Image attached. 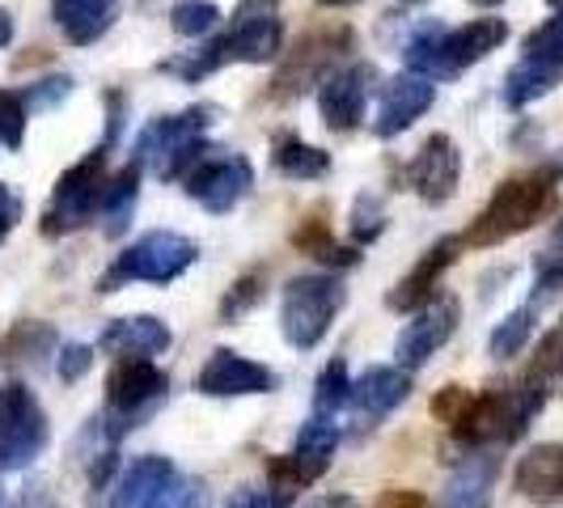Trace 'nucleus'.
Wrapping results in <instances>:
<instances>
[{
	"label": "nucleus",
	"mask_w": 563,
	"mask_h": 508,
	"mask_svg": "<svg viewBox=\"0 0 563 508\" xmlns=\"http://www.w3.org/2000/svg\"><path fill=\"white\" fill-rule=\"evenodd\" d=\"M284 52V18L280 0H238L233 9V26L217 38H208L203 47L187 52V56L162 59V73H169L183 81H203L225 64H272Z\"/></svg>",
	"instance_id": "nucleus-1"
},
{
	"label": "nucleus",
	"mask_w": 563,
	"mask_h": 508,
	"mask_svg": "<svg viewBox=\"0 0 563 508\" xmlns=\"http://www.w3.org/2000/svg\"><path fill=\"white\" fill-rule=\"evenodd\" d=\"M555 191H560V169L542 166L530 169V174H517V178H505L492 199L483 203V212L471 221V229L462 233L466 246H500L508 238L534 229L551 208H555Z\"/></svg>",
	"instance_id": "nucleus-2"
},
{
	"label": "nucleus",
	"mask_w": 563,
	"mask_h": 508,
	"mask_svg": "<svg viewBox=\"0 0 563 508\" xmlns=\"http://www.w3.org/2000/svg\"><path fill=\"white\" fill-rule=\"evenodd\" d=\"M505 38H508L505 18H475V22L453 30L428 26L416 38H407L402 59H407V73L428 77V81H445V77H457L471 64L487 59L496 47H505Z\"/></svg>",
	"instance_id": "nucleus-3"
},
{
	"label": "nucleus",
	"mask_w": 563,
	"mask_h": 508,
	"mask_svg": "<svg viewBox=\"0 0 563 508\" xmlns=\"http://www.w3.org/2000/svg\"><path fill=\"white\" fill-rule=\"evenodd\" d=\"M217 114H221L217 107L199 102V107H187V111L162 114V119L144 123L141 136H136V148H132V162L153 169L157 178H187L208 153H217L212 144L203 141L208 128L217 123Z\"/></svg>",
	"instance_id": "nucleus-4"
},
{
	"label": "nucleus",
	"mask_w": 563,
	"mask_h": 508,
	"mask_svg": "<svg viewBox=\"0 0 563 508\" xmlns=\"http://www.w3.org/2000/svg\"><path fill=\"white\" fill-rule=\"evenodd\" d=\"M199 258V246L187 233L174 229H153L136 238L128 251L114 254V263L107 267V276L98 280V292H119L123 284H174L183 272H191V263Z\"/></svg>",
	"instance_id": "nucleus-5"
},
{
	"label": "nucleus",
	"mask_w": 563,
	"mask_h": 508,
	"mask_svg": "<svg viewBox=\"0 0 563 508\" xmlns=\"http://www.w3.org/2000/svg\"><path fill=\"white\" fill-rule=\"evenodd\" d=\"M107 144L93 148L89 157H81L77 166H68L52 187V199L43 208V238H64V233H77L89 221H98V208L107 196Z\"/></svg>",
	"instance_id": "nucleus-6"
},
{
	"label": "nucleus",
	"mask_w": 563,
	"mask_h": 508,
	"mask_svg": "<svg viewBox=\"0 0 563 508\" xmlns=\"http://www.w3.org/2000/svg\"><path fill=\"white\" fill-rule=\"evenodd\" d=\"M347 301V288L335 280V276H292L284 284L280 297V331L284 339L297 347V352H310L318 347L335 313L343 310Z\"/></svg>",
	"instance_id": "nucleus-7"
},
{
	"label": "nucleus",
	"mask_w": 563,
	"mask_h": 508,
	"mask_svg": "<svg viewBox=\"0 0 563 508\" xmlns=\"http://www.w3.org/2000/svg\"><path fill=\"white\" fill-rule=\"evenodd\" d=\"M166 395L169 377L153 361H114L107 373V416H102V423H111L107 428L111 441L128 428H141V420H148Z\"/></svg>",
	"instance_id": "nucleus-8"
},
{
	"label": "nucleus",
	"mask_w": 563,
	"mask_h": 508,
	"mask_svg": "<svg viewBox=\"0 0 563 508\" xmlns=\"http://www.w3.org/2000/svg\"><path fill=\"white\" fill-rule=\"evenodd\" d=\"M47 441H52V428H47L43 402L22 382H4L0 386V475L30 466L47 450Z\"/></svg>",
	"instance_id": "nucleus-9"
},
{
	"label": "nucleus",
	"mask_w": 563,
	"mask_h": 508,
	"mask_svg": "<svg viewBox=\"0 0 563 508\" xmlns=\"http://www.w3.org/2000/svg\"><path fill=\"white\" fill-rule=\"evenodd\" d=\"M183 183H187V196L196 199L199 208H208V212L225 217V212H233L242 199L251 196L254 166H251V157H242V153L203 157V162H199Z\"/></svg>",
	"instance_id": "nucleus-10"
},
{
	"label": "nucleus",
	"mask_w": 563,
	"mask_h": 508,
	"mask_svg": "<svg viewBox=\"0 0 563 508\" xmlns=\"http://www.w3.org/2000/svg\"><path fill=\"white\" fill-rule=\"evenodd\" d=\"M280 386V373L258 365L251 356L233 352V347H217L203 368L196 373V390L208 398H246V395H272Z\"/></svg>",
	"instance_id": "nucleus-11"
},
{
	"label": "nucleus",
	"mask_w": 563,
	"mask_h": 508,
	"mask_svg": "<svg viewBox=\"0 0 563 508\" xmlns=\"http://www.w3.org/2000/svg\"><path fill=\"white\" fill-rule=\"evenodd\" d=\"M457 318H462V306L453 292H441L432 306H423L395 339V361L398 368H420L428 365V356H437V347H445L450 335L457 331Z\"/></svg>",
	"instance_id": "nucleus-12"
},
{
	"label": "nucleus",
	"mask_w": 563,
	"mask_h": 508,
	"mask_svg": "<svg viewBox=\"0 0 563 508\" xmlns=\"http://www.w3.org/2000/svg\"><path fill=\"white\" fill-rule=\"evenodd\" d=\"M347 47H352V30L347 26L318 30L306 43H297V52L288 56V64H284L280 77H276V98H292V93H301V89H310V85H322L331 77L335 59L343 56Z\"/></svg>",
	"instance_id": "nucleus-13"
},
{
	"label": "nucleus",
	"mask_w": 563,
	"mask_h": 508,
	"mask_svg": "<svg viewBox=\"0 0 563 508\" xmlns=\"http://www.w3.org/2000/svg\"><path fill=\"white\" fill-rule=\"evenodd\" d=\"M377 81L373 64H343L327 81L318 85V114L331 132H356L365 119L368 89Z\"/></svg>",
	"instance_id": "nucleus-14"
},
{
	"label": "nucleus",
	"mask_w": 563,
	"mask_h": 508,
	"mask_svg": "<svg viewBox=\"0 0 563 508\" xmlns=\"http://www.w3.org/2000/svg\"><path fill=\"white\" fill-rule=\"evenodd\" d=\"M407 395H411V377H407V368L368 365L365 373L352 382V402H347L356 432H373L395 407L407 402Z\"/></svg>",
	"instance_id": "nucleus-15"
},
{
	"label": "nucleus",
	"mask_w": 563,
	"mask_h": 508,
	"mask_svg": "<svg viewBox=\"0 0 563 508\" xmlns=\"http://www.w3.org/2000/svg\"><path fill=\"white\" fill-rule=\"evenodd\" d=\"M407 183L423 203H450L457 196V183H462V153H457L453 136H445V132L428 136L407 166Z\"/></svg>",
	"instance_id": "nucleus-16"
},
{
	"label": "nucleus",
	"mask_w": 563,
	"mask_h": 508,
	"mask_svg": "<svg viewBox=\"0 0 563 508\" xmlns=\"http://www.w3.org/2000/svg\"><path fill=\"white\" fill-rule=\"evenodd\" d=\"M437 102V81L416 77V73H398L382 85V98H377V114H373V136L382 141H395L402 136L428 107Z\"/></svg>",
	"instance_id": "nucleus-17"
},
{
	"label": "nucleus",
	"mask_w": 563,
	"mask_h": 508,
	"mask_svg": "<svg viewBox=\"0 0 563 508\" xmlns=\"http://www.w3.org/2000/svg\"><path fill=\"white\" fill-rule=\"evenodd\" d=\"M462 246H466L462 238H441L437 246H428V251L420 254V263L386 292V306L395 313H420L423 306H432V301L441 297L437 284H441V276L457 263V251H462Z\"/></svg>",
	"instance_id": "nucleus-18"
},
{
	"label": "nucleus",
	"mask_w": 563,
	"mask_h": 508,
	"mask_svg": "<svg viewBox=\"0 0 563 508\" xmlns=\"http://www.w3.org/2000/svg\"><path fill=\"white\" fill-rule=\"evenodd\" d=\"M178 483V471L174 462L162 457V453H141L123 466V475L114 483L111 492V505L107 508H162L169 492Z\"/></svg>",
	"instance_id": "nucleus-19"
},
{
	"label": "nucleus",
	"mask_w": 563,
	"mask_h": 508,
	"mask_svg": "<svg viewBox=\"0 0 563 508\" xmlns=\"http://www.w3.org/2000/svg\"><path fill=\"white\" fill-rule=\"evenodd\" d=\"M169 327L162 318H153V313H132V318H114L111 327L98 335V347L102 352H111L119 361H153V356H162L169 352Z\"/></svg>",
	"instance_id": "nucleus-20"
},
{
	"label": "nucleus",
	"mask_w": 563,
	"mask_h": 508,
	"mask_svg": "<svg viewBox=\"0 0 563 508\" xmlns=\"http://www.w3.org/2000/svg\"><path fill=\"white\" fill-rule=\"evenodd\" d=\"M512 487L530 500V505H563V445L560 441H542L534 450L517 457Z\"/></svg>",
	"instance_id": "nucleus-21"
},
{
	"label": "nucleus",
	"mask_w": 563,
	"mask_h": 508,
	"mask_svg": "<svg viewBox=\"0 0 563 508\" xmlns=\"http://www.w3.org/2000/svg\"><path fill=\"white\" fill-rule=\"evenodd\" d=\"M52 22L73 47H89L119 22V0H52Z\"/></svg>",
	"instance_id": "nucleus-22"
},
{
	"label": "nucleus",
	"mask_w": 563,
	"mask_h": 508,
	"mask_svg": "<svg viewBox=\"0 0 563 508\" xmlns=\"http://www.w3.org/2000/svg\"><path fill=\"white\" fill-rule=\"evenodd\" d=\"M560 81H563L560 56H521L505 77V107L521 111V107H530L538 98H547Z\"/></svg>",
	"instance_id": "nucleus-23"
},
{
	"label": "nucleus",
	"mask_w": 563,
	"mask_h": 508,
	"mask_svg": "<svg viewBox=\"0 0 563 508\" xmlns=\"http://www.w3.org/2000/svg\"><path fill=\"white\" fill-rule=\"evenodd\" d=\"M59 347L56 327L26 318V322H13V331L0 339V365L4 368H43L47 356Z\"/></svg>",
	"instance_id": "nucleus-24"
},
{
	"label": "nucleus",
	"mask_w": 563,
	"mask_h": 508,
	"mask_svg": "<svg viewBox=\"0 0 563 508\" xmlns=\"http://www.w3.org/2000/svg\"><path fill=\"white\" fill-rule=\"evenodd\" d=\"M141 162H128V166L114 174L107 183V196H102V208H98V221H102V233L107 238H123L132 229V217H136V203H141Z\"/></svg>",
	"instance_id": "nucleus-25"
},
{
	"label": "nucleus",
	"mask_w": 563,
	"mask_h": 508,
	"mask_svg": "<svg viewBox=\"0 0 563 508\" xmlns=\"http://www.w3.org/2000/svg\"><path fill=\"white\" fill-rule=\"evenodd\" d=\"M492 483H496V457L479 453V457L462 462V466L450 475L445 496H441V508H483L487 505Z\"/></svg>",
	"instance_id": "nucleus-26"
},
{
	"label": "nucleus",
	"mask_w": 563,
	"mask_h": 508,
	"mask_svg": "<svg viewBox=\"0 0 563 508\" xmlns=\"http://www.w3.org/2000/svg\"><path fill=\"white\" fill-rule=\"evenodd\" d=\"M272 166L280 169L284 178H297V183H313V178H327L331 174V153L306 144L301 136H276L272 144Z\"/></svg>",
	"instance_id": "nucleus-27"
},
{
	"label": "nucleus",
	"mask_w": 563,
	"mask_h": 508,
	"mask_svg": "<svg viewBox=\"0 0 563 508\" xmlns=\"http://www.w3.org/2000/svg\"><path fill=\"white\" fill-rule=\"evenodd\" d=\"M292 246L301 254H310V258H318V263H327V267H356L361 263L356 246L335 242V233H331V225L322 217H310V221H301V225L292 229Z\"/></svg>",
	"instance_id": "nucleus-28"
},
{
	"label": "nucleus",
	"mask_w": 563,
	"mask_h": 508,
	"mask_svg": "<svg viewBox=\"0 0 563 508\" xmlns=\"http://www.w3.org/2000/svg\"><path fill=\"white\" fill-rule=\"evenodd\" d=\"M563 288V217L555 221V229L547 233V242H542V251L534 254V301L530 306H542L551 292H560Z\"/></svg>",
	"instance_id": "nucleus-29"
},
{
	"label": "nucleus",
	"mask_w": 563,
	"mask_h": 508,
	"mask_svg": "<svg viewBox=\"0 0 563 508\" xmlns=\"http://www.w3.org/2000/svg\"><path fill=\"white\" fill-rule=\"evenodd\" d=\"M534 318H538L534 306H521V310L508 313L505 322H496V331H492V339H487L492 361H512V356H521L526 343H530V335H534Z\"/></svg>",
	"instance_id": "nucleus-30"
},
{
	"label": "nucleus",
	"mask_w": 563,
	"mask_h": 508,
	"mask_svg": "<svg viewBox=\"0 0 563 508\" xmlns=\"http://www.w3.org/2000/svg\"><path fill=\"white\" fill-rule=\"evenodd\" d=\"M331 462H318V457H301V453H276L267 457V479L284 487V492H301L327 475Z\"/></svg>",
	"instance_id": "nucleus-31"
},
{
	"label": "nucleus",
	"mask_w": 563,
	"mask_h": 508,
	"mask_svg": "<svg viewBox=\"0 0 563 508\" xmlns=\"http://www.w3.org/2000/svg\"><path fill=\"white\" fill-rule=\"evenodd\" d=\"M347 402H352V377H347V365H343V361H331V365L318 373V382H313V416L335 420Z\"/></svg>",
	"instance_id": "nucleus-32"
},
{
	"label": "nucleus",
	"mask_w": 563,
	"mask_h": 508,
	"mask_svg": "<svg viewBox=\"0 0 563 508\" xmlns=\"http://www.w3.org/2000/svg\"><path fill=\"white\" fill-rule=\"evenodd\" d=\"M169 26L183 38H208L221 26V9L212 0H174L169 4Z\"/></svg>",
	"instance_id": "nucleus-33"
},
{
	"label": "nucleus",
	"mask_w": 563,
	"mask_h": 508,
	"mask_svg": "<svg viewBox=\"0 0 563 508\" xmlns=\"http://www.w3.org/2000/svg\"><path fill=\"white\" fill-rule=\"evenodd\" d=\"M263 292H267V276H263V272H246V276H238V280L229 284L225 297H221V322H225V327L242 322V318L263 301Z\"/></svg>",
	"instance_id": "nucleus-34"
},
{
	"label": "nucleus",
	"mask_w": 563,
	"mask_h": 508,
	"mask_svg": "<svg viewBox=\"0 0 563 508\" xmlns=\"http://www.w3.org/2000/svg\"><path fill=\"white\" fill-rule=\"evenodd\" d=\"M339 445V423L327 416H310L297 432V453L301 457H318V462H331V453Z\"/></svg>",
	"instance_id": "nucleus-35"
},
{
	"label": "nucleus",
	"mask_w": 563,
	"mask_h": 508,
	"mask_svg": "<svg viewBox=\"0 0 563 508\" xmlns=\"http://www.w3.org/2000/svg\"><path fill=\"white\" fill-rule=\"evenodd\" d=\"M26 123H30L26 98L13 93V89H0V144H4V148H22Z\"/></svg>",
	"instance_id": "nucleus-36"
},
{
	"label": "nucleus",
	"mask_w": 563,
	"mask_h": 508,
	"mask_svg": "<svg viewBox=\"0 0 563 508\" xmlns=\"http://www.w3.org/2000/svg\"><path fill=\"white\" fill-rule=\"evenodd\" d=\"M530 377H538V382H555V377H563V318L547 331V339L538 343V356L534 365H530Z\"/></svg>",
	"instance_id": "nucleus-37"
},
{
	"label": "nucleus",
	"mask_w": 563,
	"mask_h": 508,
	"mask_svg": "<svg viewBox=\"0 0 563 508\" xmlns=\"http://www.w3.org/2000/svg\"><path fill=\"white\" fill-rule=\"evenodd\" d=\"M382 229H386L382 199H377V196H361V199H356V208H352V242H356V246H365V242H373Z\"/></svg>",
	"instance_id": "nucleus-38"
},
{
	"label": "nucleus",
	"mask_w": 563,
	"mask_h": 508,
	"mask_svg": "<svg viewBox=\"0 0 563 508\" xmlns=\"http://www.w3.org/2000/svg\"><path fill=\"white\" fill-rule=\"evenodd\" d=\"M521 56H560L563 59V13L547 18L542 26H534L521 43Z\"/></svg>",
	"instance_id": "nucleus-39"
},
{
	"label": "nucleus",
	"mask_w": 563,
	"mask_h": 508,
	"mask_svg": "<svg viewBox=\"0 0 563 508\" xmlns=\"http://www.w3.org/2000/svg\"><path fill=\"white\" fill-rule=\"evenodd\" d=\"M288 505H292V492H284L276 483H267V487L246 483V487H238L225 500V508H288Z\"/></svg>",
	"instance_id": "nucleus-40"
},
{
	"label": "nucleus",
	"mask_w": 563,
	"mask_h": 508,
	"mask_svg": "<svg viewBox=\"0 0 563 508\" xmlns=\"http://www.w3.org/2000/svg\"><path fill=\"white\" fill-rule=\"evenodd\" d=\"M73 93V77H47V81H38V85H30L26 93V111H52V107H59L64 98Z\"/></svg>",
	"instance_id": "nucleus-41"
},
{
	"label": "nucleus",
	"mask_w": 563,
	"mask_h": 508,
	"mask_svg": "<svg viewBox=\"0 0 563 508\" xmlns=\"http://www.w3.org/2000/svg\"><path fill=\"white\" fill-rule=\"evenodd\" d=\"M89 365H93V347H89V343H64V347H59L56 368L64 382H81L85 373H89Z\"/></svg>",
	"instance_id": "nucleus-42"
},
{
	"label": "nucleus",
	"mask_w": 563,
	"mask_h": 508,
	"mask_svg": "<svg viewBox=\"0 0 563 508\" xmlns=\"http://www.w3.org/2000/svg\"><path fill=\"white\" fill-rule=\"evenodd\" d=\"M203 505H208V487L199 479H178L174 492L162 500V508H203Z\"/></svg>",
	"instance_id": "nucleus-43"
},
{
	"label": "nucleus",
	"mask_w": 563,
	"mask_h": 508,
	"mask_svg": "<svg viewBox=\"0 0 563 508\" xmlns=\"http://www.w3.org/2000/svg\"><path fill=\"white\" fill-rule=\"evenodd\" d=\"M22 212H26V203H22V196L9 187V183H0V246H4V238L18 229V221H22Z\"/></svg>",
	"instance_id": "nucleus-44"
},
{
	"label": "nucleus",
	"mask_w": 563,
	"mask_h": 508,
	"mask_svg": "<svg viewBox=\"0 0 563 508\" xmlns=\"http://www.w3.org/2000/svg\"><path fill=\"white\" fill-rule=\"evenodd\" d=\"M466 398H471V390H462V386H445L441 395L432 398V416H437V420H445V423H453V420H457V411L466 407Z\"/></svg>",
	"instance_id": "nucleus-45"
},
{
	"label": "nucleus",
	"mask_w": 563,
	"mask_h": 508,
	"mask_svg": "<svg viewBox=\"0 0 563 508\" xmlns=\"http://www.w3.org/2000/svg\"><path fill=\"white\" fill-rule=\"evenodd\" d=\"M373 508H432L423 500L420 492H411V487H390V492H382V500Z\"/></svg>",
	"instance_id": "nucleus-46"
},
{
	"label": "nucleus",
	"mask_w": 563,
	"mask_h": 508,
	"mask_svg": "<svg viewBox=\"0 0 563 508\" xmlns=\"http://www.w3.org/2000/svg\"><path fill=\"white\" fill-rule=\"evenodd\" d=\"M13 43V13L9 9H0V52Z\"/></svg>",
	"instance_id": "nucleus-47"
},
{
	"label": "nucleus",
	"mask_w": 563,
	"mask_h": 508,
	"mask_svg": "<svg viewBox=\"0 0 563 508\" xmlns=\"http://www.w3.org/2000/svg\"><path fill=\"white\" fill-rule=\"evenodd\" d=\"M313 508H356V505H352L347 496H331V500H318Z\"/></svg>",
	"instance_id": "nucleus-48"
},
{
	"label": "nucleus",
	"mask_w": 563,
	"mask_h": 508,
	"mask_svg": "<svg viewBox=\"0 0 563 508\" xmlns=\"http://www.w3.org/2000/svg\"><path fill=\"white\" fill-rule=\"evenodd\" d=\"M322 9H352V4H361V0H318Z\"/></svg>",
	"instance_id": "nucleus-49"
},
{
	"label": "nucleus",
	"mask_w": 563,
	"mask_h": 508,
	"mask_svg": "<svg viewBox=\"0 0 563 508\" xmlns=\"http://www.w3.org/2000/svg\"><path fill=\"white\" fill-rule=\"evenodd\" d=\"M471 4H479V9H496V4H505V0H471Z\"/></svg>",
	"instance_id": "nucleus-50"
},
{
	"label": "nucleus",
	"mask_w": 563,
	"mask_h": 508,
	"mask_svg": "<svg viewBox=\"0 0 563 508\" xmlns=\"http://www.w3.org/2000/svg\"><path fill=\"white\" fill-rule=\"evenodd\" d=\"M547 4H555V13H563V0H547Z\"/></svg>",
	"instance_id": "nucleus-51"
},
{
	"label": "nucleus",
	"mask_w": 563,
	"mask_h": 508,
	"mask_svg": "<svg viewBox=\"0 0 563 508\" xmlns=\"http://www.w3.org/2000/svg\"><path fill=\"white\" fill-rule=\"evenodd\" d=\"M398 4H428V0H398Z\"/></svg>",
	"instance_id": "nucleus-52"
},
{
	"label": "nucleus",
	"mask_w": 563,
	"mask_h": 508,
	"mask_svg": "<svg viewBox=\"0 0 563 508\" xmlns=\"http://www.w3.org/2000/svg\"><path fill=\"white\" fill-rule=\"evenodd\" d=\"M551 166H555V169H560V178H563V157H560V162H551Z\"/></svg>",
	"instance_id": "nucleus-53"
}]
</instances>
